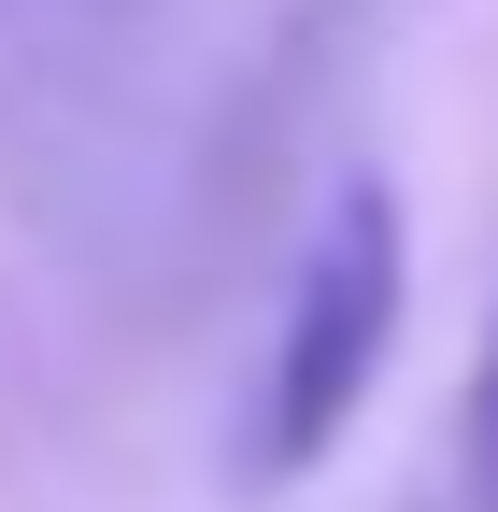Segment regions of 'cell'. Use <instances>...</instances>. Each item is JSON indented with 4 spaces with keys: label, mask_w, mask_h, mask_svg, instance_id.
Listing matches in <instances>:
<instances>
[{
    "label": "cell",
    "mask_w": 498,
    "mask_h": 512,
    "mask_svg": "<svg viewBox=\"0 0 498 512\" xmlns=\"http://www.w3.org/2000/svg\"><path fill=\"white\" fill-rule=\"evenodd\" d=\"M413 313V228H399V185L356 171L342 200L299 242V285H285V342H271V413H257V456L271 484H299L356 427V399L385 384V342Z\"/></svg>",
    "instance_id": "6da1fadb"
},
{
    "label": "cell",
    "mask_w": 498,
    "mask_h": 512,
    "mask_svg": "<svg viewBox=\"0 0 498 512\" xmlns=\"http://www.w3.org/2000/svg\"><path fill=\"white\" fill-rule=\"evenodd\" d=\"M456 456H470V498L498 512V328H484V356H470V399H456Z\"/></svg>",
    "instance_id": "7a4b0ae2"
}]
</instances>
